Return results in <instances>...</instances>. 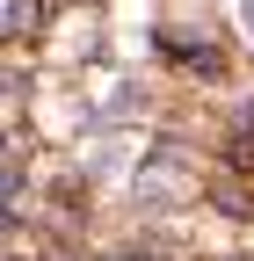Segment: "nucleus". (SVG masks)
<instances>
[{
    "mask_svg": "<svg viewBox=\"0 0 254 261\" xmlns=\"http://www.w3.org/2000/svg\"><path fill=\"white\" fill-rule=\"evenodd\" d=\"M240 15H247V29H254V0H247V8H240Z\"/></svg>",
    "mask_w": 254,
    "mask_h": 261,
    "instance_id": "obj_1",
    "label": "nucleus"
}]
</instances>
